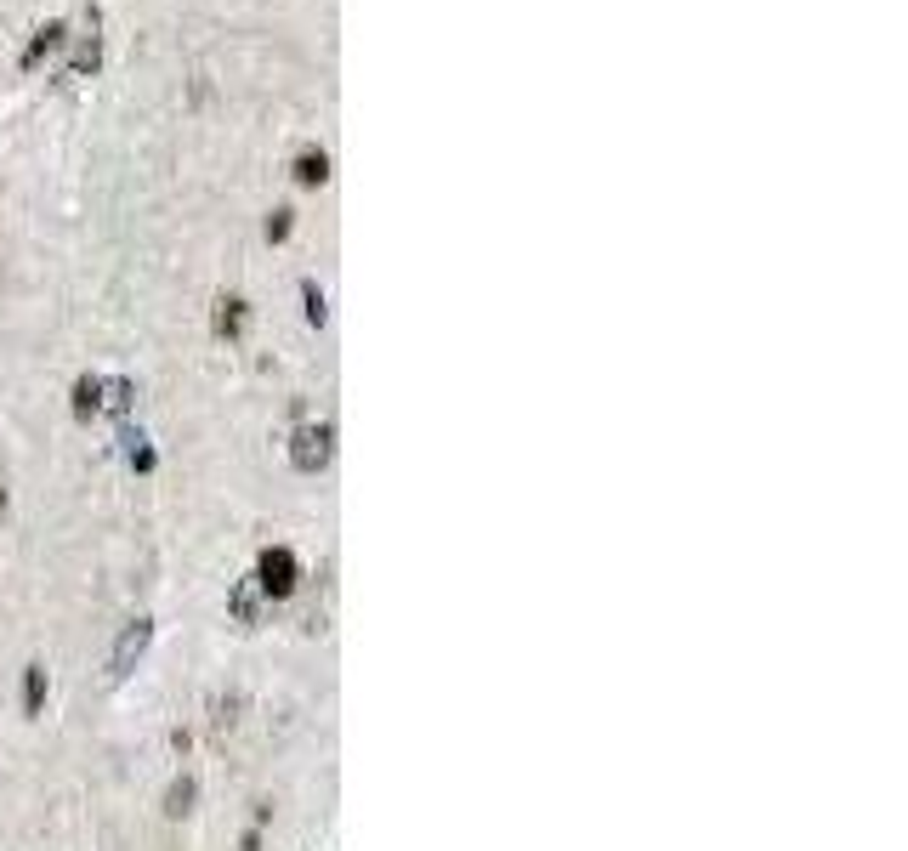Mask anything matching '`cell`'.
Listing matches in <instances>:
<instances>
[{"mask_svg": "<svg viewBox=\"0 0 908 851\" xmlns=\"http://www.w3.org/2000/svg\"><path fill=\"white\" fill-rule=\"evenodd\" d=\"M324 460H330V426H301L296 432V466L318 471Z\"/></svg>", "mask_w": 908, "mask_h": 851, "instance_id": "2", "label": "cell"}, {"mask_svg": "<svg viewBox=\"0 0 908 851\" xmlns=\"http://www.w3.org/2000/svg\"><path fill=\"white\" fill-rule=\"evenodd\" d=\"M188 806H193V783L182 778V783H176V789H171V806H165V812H171V817H182V812H188Z\"/></svg>", "mask_w": 908, "mask_h": 851, "instance_id": "8", "label": "cell"}, {"mask_svg": "<svg viewBox=\"0 0 908 851\" xmlns=\"http://www.w3.org/2000/svg\"><path fill=\"white\" fill-rule=\"evenodd\" d=\"M284 233H290V210H273L267 216V239H284Z\"/></svg>", "mask_w": 908, "mask_h": 851, "instance_id": "9", "label": "cell"}, {"mask_svg": "<svg viewBox=\"0 0 908 851\" xmlns=\"http://www.w3.org/2000/svg\"><path fill=\"white\" fill-rule=\"evenodd\" d=\"M40 698H46V664H29V681H23V710L35 715Z\"/></svg>", "mask_w": 908, "mask_h": 851, "instance_id": "6", "label": "cell"}, {"mask_svg": "<svg viewBox=\"0 0 908 851\" xmlns=\"http://www.w3.org/2000/svg\"><path fill=\"white\" fill-rule=\"evenodd\" d=\"M52 46H63V23H46V29H40L35 35V46H29V52H23V63H29V69H35L40 57L52 52Z\"/></svg>", "mask_w": 908, "mask_h": 851, "instance_id": "5", "label": "cell"}, {"mask_svg": "<svg viewBox=\"0 0 908 851\" xmlns=\"http://www.w3.org/2000/svg\"><path fill=\"white\" fill-rule=\"evenodd\" d=\"M324 176H330V159H324V154H313V148H307V154L296 159V182H307V188H318V182H324Z\"/></svg>", "mask_w": 908, "mask_h": 851, "instance_id": "4", "label": "cell"}, {"mask_svg": "<svg viewBox=\"0 0 908 851\" xmlns=\"http://www.w3.org/2000/svg\"><path fill=\"white\" fill-rule=\"evenodd\" d=\"M97 392H103V381H80V386H74V409L91 415V409H97Z\"/></svg>", "mask_w": 908, "mask_h": 851, "instance_id": "7", "label": "cell"}, {"mask_svg": "<svg viewBox=\"0 0 908 851\" xmlns=\"http://www.w3.org/2000/svg\"><path fill=\"white\" fill-rule=\"evenodd\" d=\"M262 591L267 596H290V591H296V562H290V551H267L262 556Z\"/></svg>", "mask_w": 908, "mask_h": 851, "instance_id": "1", "label": "cell"}, {"mask_svg": "<svg viewBox=\"0 0 908 851\" xmlns=\"http://www.w3.org/2000/svg\"><path fill=\"white\" fill-rule=\"evenodd\" d=\"M0 505H6V494H0Z\"/></svg>", "mask_w": 908, "mask_h": 851, "instance_id": "10", "label": "cell"}, {"mask_svg": "<svg viewBox=\"0 0 908 851\" xmlns=\"http://www.w3.org/2000/svg\"><path fill=\"white\" fill-rule=\"evenodd\" d=\"M239 330H245V301L222 296L216 301V335H239Z\"/></svg>", "mask_w": 908, "mask_h": 851, "instance_id": "3", "label": "cell"}]
</instances>
